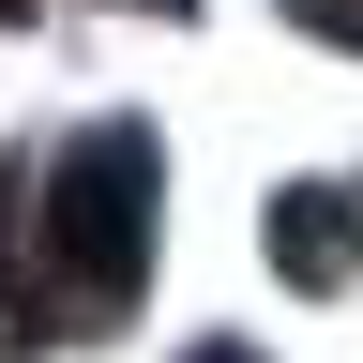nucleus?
Returning a JSON list of instances; mask_svg holds the SVG:
<instances>
[{"instance_id":"39448f33","label":"nucleus","mask_w":363,"mask_h":363,"mask_svg":"<svg viewBox=\"0 0 363 363\" xmlns=\"http://www.w3.org/2000/svg\"><path fill=\"white\" fill-rule=\"evenodd\" d=\"M197 363H257V348H197Z\"/></svg>"},{"instance_id":"f03ea898","label":"nucleus","mask_w":363,"mask_h":363,"mask_svg":"<svg viewBox=\"0 0 363 363\" xmlns=\"http://www.w3.org/2000/svg\"><path fill=\"white\" fill-rule=\"evenodd\" d=\"M272 272H288V288H348L363 272V197L348 182H288V197H272Z\"/></svg>"},{"instance_id":"f257e3e1","label":"nucleus","mask_w":363,"mask_h":363,"mask_svg":"<svg viewBox=\"0 0 363 363\" xmlns=\"http://www.w3.org/2000/svg\"><path fill=\"white\" fill-rule=\"evenodd\" d=\"M152 197H167V167H152V136H76L61 182H45V257H61V303L76 318H121L136 303V272H152Z\"/></svg>"},{"instance_id":"20e7f679","label":"nucleus","mask_w":363,"mask_h":363,"mask_svg":"<svg viewBox=\"0 0 363 363\" xmlns=\"http://www.w3.org/2000/svg\"><path fill=\"white\" fill-rule=\"evenodd\" d=\"M288 16H303L318 45H363V0H288Z\"/></svg>"},{"instance_id":"7ed1b4c3","label":"nucleus","mask_w":363,"mask_h":363,"mask_svg":"<svg viewBox=\"0 0 363 363\" xmlns=\"http://www.w3.org/2000/svg\"><path fill=\"white\" fill-rule=\"evenodd\" d=\"M45 333H61V303H45V288H30V272H16V257H0V363H16V348H45Z\"/></svg>"}]
</instances>
